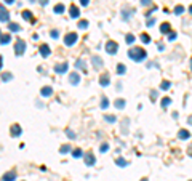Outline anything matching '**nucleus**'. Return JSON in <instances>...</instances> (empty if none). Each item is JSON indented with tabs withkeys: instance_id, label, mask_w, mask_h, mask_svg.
<instances>
[{
	"instance_id": "56",
	"label": "nucleus",
	"mask_w": 192,
	"mask_h": 181,
	"mask_svg": "<svg viewBox=\"0 0 192 181\" xmlns=\"http://www.w3.org/2000/svg\"><path fill=\"white\" fill-rule=\"evenodd\" d=\"M0 35H2V34H0Z\"/></svg>"
},
{
	"instance_id": "14",
	"label": "nucleus",
	"mask_w": 192,
	"mask_h": 181,
	"mask_svg": "<svg viewBox=\"0 0 192 181\" xmlns=\"http://www.w3.org/2000/svg\"><path fill=\"white\" fill-rule=\"evenodd\" d=\"M69 13H71V18H79V16H80V10L75 7V5H71V8H69Z\"/></svg>"
},
{
	"instance_id": "6",
	"label": "nucleus",
	"mask_w": 192,
	"mask_h": 181,
	"mask_svg": "<svg viewBox=\"0 0 192 181\" xmlns=\"http://www.w3.org/2000/svg\"><path fill=\"white\" fill-rule=\"evenodd\" d=\"M83 159H85V164L88 165V167H91V165L96 164V156H93L91 152L85 154V156H83Z\"/></svg>"
},
{
	"instance_id": "9",
	"label": "nucleus",
	"mask_w": 192,
	"mask_h": 181,
	"mask_svg": "<svg viewBox=\"0 0 192 181\" xmlns=\"http://www.w3.org/2000/svg\"><path fill=\"white\" fill-rule=\"evenodd\" d=\"M109 84H110L109 74H103V75H101V79H99V85H101V87H107Z\"/></svg>"
},
{
	"instance_id": "8",
	"label": "nucleus",
	"mask_w": 192,
	"mask_h": 181,
	"mask_svg": "<svg viewBox=\"0 0 192 181\" xmlns=\"http://www.w3.org/2000/svg\"><path fill=\"white\" fill-rule=\"evenodd\" d=\"M91 63H93L95 69H101V67H103V59H101V56H93Z\"/></svg>"
},
{
	"instance_id": "44",
	"label": "nucleus",
	"mask_w": 192,
	"mask_h": 181,
	"mask_svg": "<svg viewBox=\"0 0 192 181\" xmlns=\"http://www.w3.org/2000/svg\"><path fill=\"white\" fill-rule=\"evenodd\" d=\"M88 3H90V0H80V5H82V7H86Z\"/></svg>"
},
{
	"instance_id": "36",
	"label": "nucleus",
	"mask_w": 192,
	"mask_h": 181,
	"mask_svg": "<svg viewBox=\"0 0 192 181\" xmlns=\"http://www.w3.org/2000/svg\"><path fill=\"white\" fill-rule=\"evenodd\" d=\"M184 13V7H181V5H178V7L175 8V14H181Z\"/></svg>"
},
{
	"instance_id": "45",
	"label": "nucleus",
	"mask_w": 192,
	"mask_h": 181,
	"mask_svg": "<svg viewBox=\"0 0 192 181\" xmlns=\"http://www.w3.org/2000/svg\"><path fill=\"white\" fill-rule=\"evenodd\" d=\"M154 23H155V19H154V18H152V19H149V21H147V27H151V26L154 24Z\"/></svg>"
},
{
	"instance_id": "38",
	"label": "nucleus",
	"mask_w": 192,
	"mask_h": 181,
	"mask_svg": "<svg viewBox=\"0 0 192 181\" xmlns=\"http://www.w3.org/2000/svg\"><path fill=\"white\" fill-rule=\"evenodd\" d=\"M175 38H176V32L175 31H170V32H168V40H171V42H173Z\"/></svg>"
},
{
	"instance_id": "30",
	"label": "nucleus",
	"mask_w": 192,
	"mask_h": 181,
	"mask_svg": "<svg viewBox=\"0 0 192 181\" xmlns=\"http://www.w3.org/2000/svg\"><path fill=\"white\" fill-rule=\"evenodd\" d=\"M115 164L119 165V167H127V165H128V162H127L125 159H117V160H115Z\"/></svg>"
},
{
	"instance_id": "5",
	"label": "nucleus",
	"mask_w": 192,
	"mask_h": 181,
	"mask_svg": "<svg viewBox=\"0 0 192 181\" xmlns=\"http://www.w3.org/2000/svg\"><path fill=\"white\" fill-rule=\"evenodd\" d=\"M0 21H2V23H8V21H10V13H8V10H5L3 5H0Z\"/></svg>"
},
{
	"instance_id": "7",
	"label": "nucleus",
	"mask_w": 192,
	"mask_h": 181,
	"mask_svg": "<svg viewBox=\"0 0 192 181\" xmlns=\"http://www.w3.org/2000/svg\"><path fill=\"white\" fill-rule=\"evenodd\" d=\"M67 69H69V64L67 63L56 64V66H55V72L56 74H64V72H67Z\"/></svg>"
},
{
	"instance_id": "37",
	"label": "nucleus",
	"mask_w": 192,
	"mask_h": 181,
	"mask_svg": "<svg viewBox=\"0 0 192 181\" xmlns=\"http://www.w3.org/2000/svg\"><path fill=\"white\" fill-rule=\"evenodd\" d=\"M71 151V144H64V146L61 147V154H66V152H69Z\"/></svg>"
},
{
	"instance_id": "20",
	"label": "nucleus",
	"mask_w": 192,
	"mask_h": 181,
	"mask_svg": "<svg viewBox=\"0 0 192 181\" xmlns=\"http://www.w3.org/2000/svg\"><path fill=\"white\" fill-rule=\"evenodd\" d=\"M189 136H191V133H189L187 130H179L178 132V138L179 139H189Z\"/></svg>"
},
{
	"instance_id": "53",
	"label": "nucleus",
	"mask_w": 192,
	"mask_h": 181,
	"mask_svg": "<svg viewBox=\"0 0 192 181\" xmlns=\"http://www.w3.org/2000/svg\"><path fill=\"white\" fill-rule=\"evenodd\" d=\"M191 69H192V59H191Z\"/></svg>"
},
{
	"instance_id": "43",
	"label": "nucleus",
	"mask_w": 192,
	"mask_h": 181,
	"mask_svg": "<svg viewBox=\"0 0 192 181\" xmlns=\"http://www.w3.org/2000/svg\"><path fill=\"white\" fill-rule=\"evenodd\" d=\"M141 5H144V7H146V5H151V0H141Z\"/></svg>"
},
{
	"instance_id": "46",
	"label": "nucleus",
	"mask_w": 192,
	"mask_h": 181,
	"mask_svg": "<svg viewBox=\"0 0 192 181\" xmlns=\"http://www.w3.org/2000/svg\"><path fill=\"white\" fill-rule=\"evenodd\" d=\"M157 48L162 51V50H165V45H163V43H158V47H157Z\"/></svg>"
},
{
	"instance_id": "13",
	"label": "nucleus",
	"mask_w": 192,
	"mask_h": 181,
	"mask_svg": "<svg viewBox=\"0 0 192 181\" xmlns=\"http://www.w3.org/2000/svg\"><path fill=\"white\" fill-rule=\"evenodd\" d=\"M14 180H16V171L14 170H11V171L3 175V181H14Z\"/></svg>"
},
{
	"instance_id": "12",
	"label": "nucleus",
	"mask_w": 192,
	"mask_h": 181,
	"mask_svg": "<svg viewBox=\"0 0 192 181\" xmlns=\"http://www.w3.org/2000/svg\"><path fill=\"white\" fill-rule=\"evenodd\" d=\"M40 95H42L43 98L51 96V95H53V88H51V87H43V88L40 90Z\"/></svg>"
},
{
	"instance_id": "49",
	"label": "nucleus",
	"mask_w": 192,
	"mask_h": 181,
	"mask_svg": "<svg viewBox=\"0 0 192 181\" xmlns=\"http://www.w3.org/2000/svg\"><path fill=\"white\" fill-rule=\"evenodd\" d=\"M48 3V0H40V5H47Z\"/></svg>"
},
{
	"instance_id": "28",
	"label": "nucleus",
	"mask_w": 192,
	"mask_h": 181,
	"mask_svg": "<svg viewBox=\"0 0 192 181\" xmlns=\"http://www.w3.org/2000/svg\"><path fill=\"white\" fill-rule=\"evenodd\" d=\"M115 108L117 109H123L125 108V99H117V101H115Z\"/></svg>"
},
{
	"instance_id": "29",
	"label": "nucleus",
	"mask_w": 192,
	"mask_h": 181,
	"mask_svg": "<svg viewBox=\"0 0 192 181\" xmlns=\"http://www.w3.org/2000/svg\"><path fill=\"white\" fill-rule=\"evenodd\" d=\"M141 42L143 43H151V37L147 34H141Z\"/></svg>"
},
{
	"instance_id": "41",
	"label": "nucleus",
	"mask_w": 192,
	"mask_h": 181,
	"mask_svg": "<svg viewBox=\"0 0 192 181\" xmlns=\"http://www.w3.org/2000/svg\"><path fill=\"white\" fill-rule=\"evenodd\" d=\"M66 135H67L69 138H72V139L75 138V133H74V132H71V130H67V132H66Z\"/></svg>"
},
{
	"instance_id": "34",
	"label": "nucleus",
	"mask_w": 192,
	"mask_h": 181,
	"mask_svg": "<svg viewBox=\"0 0 192 181\" xmlns=\"http://www.w3.org/2000/svg\"><path fill=\"white\" fill-rule=\"evenodd\" d=\"M104 119H106V122H109V123H114L117 120L115 115H104Z\"/></svg>"
},
{
	"instance_id": "17",
	"label": "nucleus",
	"mask_w": 192,
	"mask_h": 181,
	"mask_svg": "<svg viewBox=\"0 0 192 181\" xmlns=\"http://www.w3.org/2000/svg\"><path fill=\"white\" fill-rule=\"evenodd\" d=\"M131 13H134L133 8H131V10H122V14H123V16H122V19H123V21H128V19L131 18Z\"/></svg>"
},
{
	"instance_id": "25",
	"label": "nucleus",
	"mask_w": 192,
	"mask_h": 181,
	"mask_svg": "<svg viewBox=\"0 0 192 181\" xmlns=\"http://www.w3.org/2000/svg\"><path fill=\"white\" fill-rule=\"evenodd\" d=\"M107 106H109V99H107V96H103L101 98V109H107Z\"/></svg>"
},
{
	"instance_id": "3",
	"label": "nucleus",
	"mask_w": 192,
	"mask_h": 181,
	"mask_svg": "<svg viewBox=\"0 0 192 181\" xmlns=\"http://www.w3.org/2000/svg\"><path fill=\"white\" fill-rule=\"evenodd\" d=\"M106 51L109 53V55H117V51H119V45H117V42H114V40H107Z\"/></svg>"
},
{
	"instance_id": "11",
	"label": "nucleus",
	"mask_w": 192,
	"mask_h": 181,
	"mask_svg": "<svg viewBox=\"0 0 192 181\" xmlns=\"http://www.w3.org/2000/svg\"><path fill=\"white\" fill-rule=\"evenodd\" d=\"M69 82H71L72 85H79V82H80V75L77 72H72L71 75H69Z\"/></svg>"
},
{
	"instance_id": "27",
	"label": "nucleus",
	"mask_w": 192,
	"mask_h": 181,
	"mask_svg": "<svg viewBox=\"0 0 192 181\" xmlns=\"http://www.w3.org/2000/svg\"><path fill=\"white\" fill-rule=\"evenodd\" d=\"M11 79H13L11 72H3V74H2V80H3V82H10Z\"/></svg>"
},
{
	"instance_id": "39",
	"label": "nucleus",
	"mask_w": 192,
	"mask_h": 181,
	"mask_svg": "<svg viewBox=\"0 0 192 181\" xmlns=\"http://www.w3.org/2000/svg\"><path fill=\"white\" fill-rule=\"evenodd\" d=\"M99 151H101V152H106V151H109V143H104V144H101Z\"/></svg>"
},
{
	"instance_id": "21",
	"label": "nucleus",
	"mask_w": 192,
	"mask_h": 181,
	"mask_svg": "<svg viewBox=\"0 0 192 181\" xmlns=\"http://www.w3.org/2000/svg\"><path fill=\"white\" fill-rule=\"evenodd\" d=\"M127 72V67H125V64H117V74H119V75H123V74Z\"/></svg>"
},
{
	"instance_id": "22",
	"label": "nucleus",
	"mask_w": 192,
	"mask_h": 181,
	"mask_svg": "<svg viewBox=\"0 0 192 181\" xmlns=\"http://www.w3.org/2000/svg\"><path fill=\"white\" fill-rule=\"evenodd\" d=\"M23 18H24V19H27V21H32V23H34V18H32V13H31L29 10H24V11H23Z\"/></svg>"
},
{
	"instance_id": "48",
	"label": "nucleus",
	"mask_w": 192,
	"mask_h": 181,
	"mask_svg": "<svg viewBox=\"0 0 192 181\" xmlns=\"http://www.w3.org/2000/svg\"><path fill=\"white\" fill-rule=\"evenodd\" d=\"M2 66H3V58L0 56V69H2Z\"/></svg>"
},
{
	"instance_id": "47",
	"label": "nucleus",
	"mask_w": 192,
	"mask_h": 181,
	"mask_svg": "<svg viewBox=\"0 0 192 181\" xmlns=\"http://www.w3.org/2000/svg\"><path fill=\"white\" fill-rule=\"evenodd\" d=\"M187 154H189V156L192 157V144H191V146H189V149H187Z\"/></svg>"
},
{
	"instance_id": "31",
	"label": "nucleus",
	"mask_w": 192,
	"mask_h": 181,
	"mask_svg": "<svg viewBox=\"0 0 192 181\" xmlns=\"http://www.w3.org/2000/svg\"><path fill=\"white\" fill-rule=\"evenodd\" d=\"M88 27V21H86V19H82V21H79V29H86Z\"/></svg>"
},
{
	"instance_id": "42",
	"label": "nucleus",
	"mask_w": 192,
	"mask_h": 181,
	"mask_svg": "<svg viewBox=\"0 0 192 181\" xmlns=\"http://www.w3.org/2000/svg\"><path fill=\"white\" fill-rule=\"evenodd\" d=\"M50 34H51L53 38H58V37H59V31H51Z\"/></svg>"
},
{
	"instance_id": "32",
	"label": "nucleus",
	"mask_w": 192,
	"mask_h": 181,
	"mask_svg": "<svg viewBox=\"0 0 192 181\" xmlns=\"http://www.w3.org/2000/svg\"><path fill=\"white\" fill-rule=\"evenodd\" d=\"M55 13H64V5L62 3H58L55 7Z\"/></svg>"
},
{
	"instance_id": "10",
	"label": "nucleus",
	"mask_w": 192,
	"mask_h": 181,
	"mask_svg": "<svg viewBox=\"0 0 192 181\" xmlns=\"http://www.w3.org/2000/svg\"><path fill=\"white\" fill-rule=\"evenodd\" d=\"M21 132H23V130H21V127L18 125V123H14V125H11V136H13V138H16V136H19L21 135Z\"/></svg>"
},
{
	"instance_id": "51",
	"label": "nucleus",
	"mask_w": 192,
	"mask_h": 181,
	"mask_svg": "<svg viewBox=\"0 0 192 181\" xmlns=\"http://www.w3.org/2000/svg\"><path fill=\"white\" fill-rule=\"evenodd\" d=\"M189 13L192 14V5H191V7H189Z\"/></svg>"
},
{
	"instance_id": "35",
	"label": "nucleus",
	"mask_w": 192,
	"mask_h": 181,
	"mask_svg": "<svg viewBox=\"0 0 192 181\" xmlns=\"http://www.w3.org/2000/svg\"><path fill=\"white\" fill-rule=\"evenodd\" d=\"M72 156L75 157V159H79V157H82V149H74V152H72Z\"/></svg>"
},
{
	"instance_id": "16",
	"label": "nucleus",
	"mask_w": 192,
	"mask_h": 181,
	"mask_svg": "<svg viewBox=\"0 0 192 181\" xmlns=\"http://www.w3.org/2000/svg\"><path fill=\"white\" fill-rule=\"evenodd\" d=\"M40 55L43 56V58H47V56H50V47H48L47 43H43V45H40Z\"/></svg>"
},
{
	"instance_id": "4",
	"label": "nucleus",
	"mask_w": 192,
	"mask_h": 181,
	"mask_svg": "<svg viewBox=\"0 0 192 181\" xmlns=\"http://www.w3.org/2000/svg\"><path fill=\"white\" fill-rule=\"evenodd\" d=\"M14 51H16V55H18V56L24 55V51H26V42L19 38V40L16 42V45H14Z\"/></svg>"
},
{
	"instance_id": "19",
	"label": "nucleus",
	"mask_w": 192,
	"mask_h": 181,
	"mask_svg": "<svg viewBox=\"0 0 192 181\" xmlns=\"http://www.w3.org/2000/svg\"><path fill=\"white\" fill-rule=\"evenodd\" d=\"M10 40H11V35H10V34L0 35V43H2V45H7V43H10Z\"/></svg>"
},
{
	"instance_id": "50",
	"label": "nucleus",
	"mask_w": 192,
	"mask_h": 181,
	"mask_svg": "<svg viewBox=\"0 0 192 181\" xmlns=\"http://www.w3.org/2000/svg\"><path fill=\"white\" fill-rule=\"evenodd\" d=\"M5 2H7L8 5H10V3H14V0H5Z\"/></svg>"
},
{
	"instance_id": "2",
	"label": "nucleus",
	"mask_w": 192,
	"mask_h": 181,
	"mask_svg": "<svg viewBox=\"0 0 192 181\" xmlns=\"http://www.w3.org/2000/svg\"><path fill=\"white\" fill-rule=\"evenodd\" d=\"M77 38H79V35H77L75 32H71V34H67V35L64 37V45H66V47H72V45H75Z\"/></svg>"
},
{
	"instance_id": "33",
	"label": "nucleus",
	"mask_w": 192,
	"mask_h": 181,
	"mask_svg": "<svg viewBox=\"0 0 192 181\" xmlns=\"http://www.w3.org/2000/svg\"><path fill=\"white\" fill-rule=\"evenodd\" d=\"M171 87V84L168 82V80H165V82H162V85H160V88L162 90H168V88Z\"/></svg>"
},
{
	"instance_id": "40",
	"label": "nucleus",
	"mask_w": 192,
	"mask_h": 181,
	"mask_svg": "<svg viewBox=\"0 0 192 181\" xmlns=\"http://www.w3.org/2000/svg\"><path fill=\"white\" fill-rule=\"evenodd\" d=\"M151 99H152V101H155V99H157V91H155V90L151 91Z\"/></svg>"
},
{
	"instance_id": "55",
	"label": "nucleus",
	"mask_w": 192,
	"mask_h": 181,
	"mask_svg": "<svg viewBox=\"0 0 192 181\" xmlns=\"http://www.w3.org/2000/svg\"><path fill=\"white\" fill-rule=\"evenodd\" d=\"M32 2H35V0H31V3H32Z\"/></svg>"
},
{
	"instance_id": "23",
	"label": "nucleus",
	"mask_w": 192,
	"mask_h": 181,
	"mask_svg": "<svg viewBox=\"0 0 192 181\" xmlns=\"http://www.w3.org/2000/svg\"><path fill=\"white\" fill-rule=\"evenodd\" d=\"M134 40H136V38H134V35H133V34H127V35H125V42H127L128 45H131V43H133Z\"/></svg>"
},
{
	"instance_id": "18",
	"label": "nucleus",
	"mask_w": 192,
	"mask_h": 181,
	"mask_svg": "<svg viewBox=\"0 0 192 181\" xmlns=\"http://www.w3.org/2000/svg\"><path fill=\"white\" fill-rule=\"evenodd\" d=\"M170 31H171V26L168 24V23H162L160 24V32L162 34H168Z\"/></svg>"
},
{
	"instance_id": "24",
	"label": "nucleus",
	"mask_w": 192,
	"mask_h": 181,
	"mask_svg": "<svg viewBox=\"0 0 192 181\" xmlns=\"http://www.w3.org/2000/svg\"><path fill=\"white\" fill-rule=\"evenodd\" d=\"M171 104V98H168V96H165L163 99H162V108H168V106Z\"/></svg>"
},
{
	"instance_id": "1",
	"label": "nucleus",
	"mask_w": 192,
	"mask_h": 181,
	"mask_svg": "<svg viewBox=\"0 0 192 181\" xmlns=\"http://www.w3.org/2000/svg\"><path fill=\"white\" fill-rule=\"evenodd\" d=\"M128 58L136 61V63H139V61H144V59L147 58V51L144 48H141V47H134V48L128 50Z\"/></svg>"
},
{
	"instance_id": "52",
	"label": "nucleus",
	"mask_w": 192,
	"mask_h": 181,
	"mask_svg": "<svg viewBox=\"0 0 192 181\" xmlns=\"http://www.w3.org/2000/svg\"><path fill=\"white\" fill-rule=\"evenodd\" d=\"M141 181H149V180H147V178H143V180H141Z\"/></svg>"
},
{
	"instance_id": "26",
	"label": "nucleus",
	"mask_w": 192,
	"mask_h": 181,
	"mask_svg": "<svg viewBox=\"0 0 192 181\" xmlns=\"http://www.w3.org/2000/svg\"><path fill=\"white\" fill-rule=\"evenodd\" d=\"M8 29H10L11 32H18V31H19V29H21V27H19V26H18V24H16V23H10V24H8Z\"/></svg>"
},
{
	"instance_id": "15",
	"label": "nucleus",
	"mask_w": 192,
	"mask_h": 181,
	"mask_svg": "<svg viewBox=\"0 0 192 181\" xmlns=\"http://www.w3.org/2000/svg\"><path fill=\"white\" fill-rule=\"evenodd\" d=\"M75 67H77V69H80V71H83V72H85V71H86V63L83 61L82 58H79V59L75 61Z\"/></svg>"
},
{
	"instance_id": "54",
	"label": "nucleus",
	"mask_w": 192,
	"mask_h": 181,
	"mask_svg": "<svg viewBox=\"0 0 192 181\" xmlns=\"http://www.w3.org/2000/svg\"><path fill=\"white\" fill-rule=\"evenodd\" d=\"M189 123H192V119H191V120H189Z\"/></svg>"
}]
</instances>
